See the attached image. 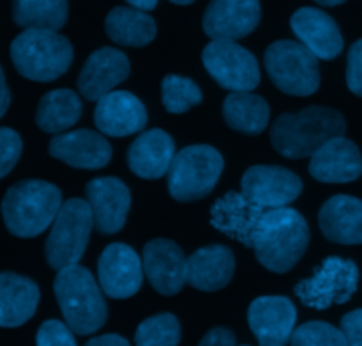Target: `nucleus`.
Instances as JSON below:
<instances>
[{"label": "nucleus", "instance_id": "72a5a7b5", "mask_svg": "<svg viewBox=\"0 0 362 346\" xmlns=\"http://www.w3.org/2000/svg\"><path fill=\"white\" fill-rule=\"evenodd\" d=\"M22 155V137L11 128H0V180L8 176Z\"/></svg>", "mask_w": 362, "mask_h": 346}, {"label": "nucleus", "instance_id": "9b49d317", "mask_svg": "<svg viewBox=\"0 0 362 346\" xmlns=\"http://www.w3.org/2000/svg\"><path fill=\"white\" fill-rule=\"evenodd\" d=\"M300 192V178L279 166H254L242 176V194L264 209L286 208Z\"/></svg>", "mask_w": 362, "mask_h": 346}, {"label": "nucleus", "instance_id": "4be33fe9", "mask_svg": "<svg viewBox=\"0 0 362 346\" xmlns=\"http://www.w3.org/2000/svg\"><path fill=\"white\" fill-rule=\"evenodd\" d=\"M309 173L322 183H350L362 174L361 151L348 139H332L311 156Z\"/></svg>", "mask_w": 362, "mask_h": 346}, {"label": "nucleus", "instance_id": "6ab92c4d", "mask_svg": "<svg viewBox=\"0 0 362 346\" xmlns=\"http://www.w3.org/2000/svg\"><path fill=\"white\" fill-rule=\"evenodd\" d=\"M290 25L298 43L316 59L332 61L343 50V36L332 16L318 8H300L291 15Z\"/></svg>", "mask_w": 362, "mask_h": 346}, {"label": "nucleus", "instance_id": "4c0bfd02", "mask_svg": "<svg viewBox=\"0 0 362 346\" xmlns=\"http://www.w3.org/2000/svg\"><path fill=\"white\" fill-rule=\"evenodd\" d=\"M235 342H236L235 334H233L229 328L217 327V328H211V330L201 339L199 346H236Z\"/></svg>", "mask_w": 362, "mask_h": 346}, {"label": "nucleus", "instance_id": "39448f33", "mask_svg": "<svg viewBox=\"0 0 362 346\" xmlns=\"http://www.w3.org/2000/svg\"><path fill=\"white\" fill-rule=\"evenodd\" d=\"M11 61L16 71L34 82H54L73 62V47L55 30L25 29L13 40Z\"/></svg>", "mask_w": 362, "mask_h": 346}, {"label": "nucleus", "instance_id": "9d476101", "mask_svg": "<svg viewBox=\"0 0 362 346\" xmlns=\"http://www.w3.org/2000/svg\"><path fill=\"white\" fill-rule=\"evenodd\" d=\"M203 64L211 79L231 93H252L259 86L256 57L236 41H210L203 50Z\"/></svg>", "mask_w": 362, "mask_h": 346}, {"label": "nucleus", "instance_id": "a19ab883", "mask_svg": "<svg viewBox=\"0 0 362 346\" xmlns=\"http://www.w3.org/2000/svg\"><path fill=\"white\" fill-rule=\"evenodd\" d=\"M128 6L134 9H139V11H153V9L156 8V4H158V0H127Z\"/></svg>", "mask_w": 362, "mask_h": 346}, {"label": "nucleus", "instance_id": "dca6fc26", "mask_svg": "<svg viewBox=\"0 0 362 346\" xmlns=\"http://www.w3.org/2000/svg\"><path fill=\"white\" fill-rule=\"evenodd\" d=\"M95 227L102 235H114L127 222L132 195L127 185L112 176L96 178L86 187Z\"/></svg>", "mask_w": 362, "mask_h": 346}, {"label": "nucleus", "instance_id": "c85d7f7f", "mask_svg": "<svg viewBox=\"0 0 362 346\" xmlns=\"http://www.w3.org/2000/svg\"><path fill=\"white\" fill-rule=\"evenodd\" d=\"M222 115L233 130L245 135H259L268 127L270 107L254 93H231L224 100Z\"/></svg>", "mask_w": 362, "mask_h": 346}, {"label": "nucleus", "instance_id": "aec40b11", "mask_svg": "<svg viewBox=\"0 0 362 346\" xmlns=\"http://www.w3.org/2000/svg\"><path fill=\"white\" fill-rule=\"evenodd\" d=\"M48 151L75 169H102L112 158L110 142L93 130H73L55 135Z\"/></svg>", "mask_w": 362, "mask_h": 346}, {"label": "nucleus", "instance_id": "1a4fd4ad", "mask_svg": "<svg viewBox=\"0 0 362 346\" xmlns=\"http://www.w3.org/2000/svg\"><path fill=\"white\" fill-rule=\"evenodd\" d=\"M358 268L354 261L343 258H327L316 268L311 279H304L295 286V293L304 306L313 309H327L344 304L357 292Z\"/></svg>", "mask_w": 362, "mask_h": 346}, {"label": "nucleus", "instance_id": "37998d69", "mask_svg": "<svg viewBox=\"0 0 362 346\" xmlns=\"http://www.w3.org/2000/svg\"><path fill=\"white\" fill-rule=\"evenodd\" d=\"M169 2H173V4H177V6H189L192 4L194 0H169Z\"/></svg>", "mask_w": 362, "mask_h": 346}, {"label": "nucleus", "instance_id": "5701e85b", "mask_svg": "<svg viewBox=\"0 0 362 346\" xmlns=\"http://www.w3.org/2000/svg\"><path fill=\"white\" fill-rule=\"evenodd\" d=\"M176 155L173 137L163 130H146L128 148V167L144 180H158L169 173Z\"/></svg>", "mask_w": 362, "mask_h": 346}, {"label": "nucleus", "instance_id": "f03ea898", "mask_svg": "<svg viewBox=\"0 0 362 346\" xmlns=\"http://www.w3.org/2000/svg\"><path fill=\"white\" fill-rule=\"evenodd\" d=\"M346 121L329 107L304 108L297 114L279 115L270 128L272 146L286 158H308L323 144L336 137H344Z\"/></svg>", "mask_w": 362, "mask_h": 346}, {"label": "nucleus", "instance_id": "423d86ee", "mask_svg": "<svg viewBox=\"0 0 362 346\" xmlns=\"http://www.w3.org/2000/svg\"><path fill=\"white\" fill-rule=\"evenodd\" d=\"M224 171V158L206 144L187 146L174 155L167 173L169 194L176 201L192 202L206 197Z\"/></svg>", "mask_w": 362, "mask_h": 346}, {"label": "nucleus", "instance_id": "f8f14e48", "mask_svg": "<svg viewBox=\"0 0 362 346\" xmlns=\"http://www.w3.org/2000/svg\"><path fill=\"white\" fill-rule=\"evenodd\" d=\"M259 20V0H210L203 29L211 41H238L249 36Z\"/></svg>", "mask_w": 362, "mask_h": 346}, {"label": "nucleus", "instance_id": "79ce46f5", "mask_svg": "<svg viewBox=\"0 0 362 346\" xmlns=\"http://www.w3.org/2000/svg\"><path fill=\"white\" fill-rule=\"evenodd\" d=\"M316 4L323 6V8H334V6H339L343 4V2H346V0H315Z\"/></svg>", "mask_w": 362, "mask_h": 346}, {"label": "nucleus", "instance_id": "e433bc0d", "mask_svg": "<svg viewBox=\"0 0 362 346\" xmlns=\"http://www.w3.org/2000/svg\"><path fill=\"white\" fill-rule=\"evenodd\" d=\"M341 332L348 346H362V309H355L341 318Z\"/></svg>", "mask_w": 362, "mask_h": 346}, {"label": "nucleus", "instance_id": "f3484780", "mask_svg": "<svg viewBox=\"0 0 362 346\" xmlns=\"http://www.w3.org/2000/svg\"><path fill=\"white\" fill-rule=\"evenodd\" d=\"M130 75V61L117 48L102 47L87 57L80 69L78 86L80 94L89 101L102 100L105 94L112 93L114 87Z\"/></svg>", "mask_w": 362, "mask_h": 346}, {"label": "nucleus", "instance_id": "393cba45", "mask_svg": "<svg viewBox=\"0 0 362 346\" xmlns=\"http://www.w3.org/2000/svg\"><path fill=\"white\" fill-rule=\"evenodd\" d=\"M235 275V254L226 246H208L187 258V282L201 292H217Z\"/></svg>", "mask_w": 362, "mask_h": 346}, {"label": "nucleus", "instance_id": "412c9836", "mask_svg": "<svg viewBox=\"0 0 362 346\" xmlns=\"http://www.w3.org/2000/svg\"><path fill=\"white\" fill-rule=\"evenodd\" d=\"M263 213L264 208L250 201L245 194L229 192L215 202L210 220L215 229L252 249V235Z\"/></svg>", "mask_w": 362, "mask_h": 346}, {"label": "nucleus", "instance_id": "473e14b6", "mask_svg": "<svg viewBox=\"0 0 362 346\" xmlns=\"http://www.w3.org/2000/svg\"><path fill=\"white\" fill-rule=\"evenodd\" d=\"M290 346H348L341 328L325 321H308L295 328Z\"/></svg>", "mask_w": 362, "mask_h": 346}, {"label": "nucleus", "instance_id": "7c9ffc66", "mask_svg": "<svg viewBox=\"0 0 362 346\" xmlns=\"http://www.w3.org/2000/svg\"><path fill=\"white\" fill-rule=\"evenodd\" d=\"M180 339V321L170 313L148 318L135 332V346H177Z\"/></svg>", "mask_w": 362, "mask_h": 346}, {"label": "nucleus", "instance_id": "f257e3e1", "mask_svg": "<svg viewBox=\"0 0 362 346\" xmlns=\"http://www.w3.org/2000/svg\"><path fill=\"white\" fill-rule=\"evenodd\" d=\"M309 246V226L293 208L267 209L252 235L257 261L276 274L290 272Z\"/></svg>", "mask_w": 362, "mask_h": 346}, {"label": "nucleus", "instance_id": "2f4dec72", "mask_svg": "<svg viewBox=\"0 0 362 346\" xmlns=\"http://www.w3.org/2000/svg\"><path fill=\"white\" fill-rule=\"evenodd\" d=\"M203 101V93L194 80L167 75L162 80V103L170 114H183Z\"/></svg>", "mask_w": 362, "mask_h": 346}, {"label": "nucleus", "instance_id": "a211bd4d", "mask_svg": "<svg viewBox=\"0 0 362 346\" xmlns=\"http://www.w3.org/2000/svg\"><path fill=\"white\" fill-rule=\"evenodd\" d=\"M95 125L109 137L139 134L148 125V112L142 101L128 91H112L96 101Z\"/></svg>", "mask_w": 362, "mask_h": 346}, {"label": "nucleus", "instance_id": "7ed1b4c3", "mask_svg": "<svg viewBox=\"0 0 362 346\" xmlns=\"http://www.w3.org/2000/svg\"><path fill=\"white\" fill-rule=\"evenodd\" d=\"M54 293L73 334L89 335L105 325L109 313L105 296L95 275L86 267L73 265L57 270Z\"/></svg>", "mask_w": 362, "mask_h": 346}, {"label": "nucleus", "instance_id": "0eeeda50", "mask_svg": "<svg viewBox=\"0 0 362 346\" xmlns=\"http://www.w3.org/2000/svg\"><path fill=\"white\" fill-rule=\"evenodd\" d=\"M93 227L95 220L86 199L71 197L62 202L45 243L48 265L54 270L78 265L87 249Z\"/></svg>", "mask_w": 362, "mask_h": 346}, {"label": "nucleus", "instance_id": "ddd939ff", "mask_svg": "<svg viewBox=\"0 0 362 346\" xmlns=\"http://www.w3.org/2000/svg\"><path fill=\"white\" fill-rule=\"evenodd\" d=\"M142 260L127 243H110L98 260V284L110 299H130L142 286Z\"/></svg>", "mask_w": 362, "mask_h": 346}, {"label": "nucleus", "instance_id": "f704fd0d", "mask_svg": "<svg viewBox=\"0 0 362 346\" xmlns=\"http://www.w3.org/2000/svg\"><path fill=\"white\" fill-rule=\"evenodd\" d=\"M36 346H76L71 328L59 320H48L36 334Z\"/></svg>", "mask_w": 362, "mask_h": 346}, {"label": "nucleus", "instance_id": "ea45409f", "mask_svg": "<svg viewBox=\"0 0 362 346\" xmlns=\"http://www.w3.org/2000/svg\"><path fill=\"white\" fill-rule=\"evenodd\" d=\"M9 105H11V93H9L4 71H2V66H0V117L8 112Z\"/></svg>", "mask_w": 362, "mask_h": 346}, {"label": "nucleus", "instance_id": "bb28decb", "mask_svg": "<svg viewBox=\"0 0 362 346\" xmlns=\"http://www.w3.org/2000/svg\"><path fill=\"white\" fill-rule=\"evenodd\" d=\"M82 100L71 89H55L45 94L36 110V125L47 134H64L82 117Z\"/></svg>", "mask_w": 362, "mask_h": 346}, {"label": "nucleus", "instance_id": "cd10ccee", "mask_svg": "<svg viewBox=\"0 0 362 346\" xmlns=\"http://www.w3.org/2000/svg\"><path fill=\"white\" fill-rule=\"evenodd\" d=\"M105 33L121 47H146L155 40L156 23L148 13L119 6L107 15Z\"/></svg>", "mask_w": 362, "mask_h": 346}, {"label": "nucleus", "instance_id": "2eb2a0df", "mask_svg": "<svg viewBox=\"0 0 362 346\" xmlns=\"http://www.w3.org/2000/svg\"><path fill=\"white\" fill-rule=\"evenodd\" d=\"M142 270L160 295L173 296L187 282V258L173 240L155 238L142 250Z\"/></svg>", "mask_w": 362, "mask_h": 346}, {"label": "nucleus", "instance_id": "20e7f679", "mask_svg": "<svg viewBox=\"0 0 362 346\" xmlns=\"http://www.w3.org/2000/svg\"><path fill=\"white\" fill-rule=\"evenodd\" d=\"M61 206L62 194L55 185L41 180H25L6 192L2 217L11 235L34 238L54 224Z\"/></svg>", "mask_w": 362, "mask_h": 346}, {"label": "nucleus", "instance_id": "c756f323", "mask_svg": "<svg viewBox=\"0 0 362 346\" xmlns=\"http://www.w3.org/2000/svg\"><path fill=\"white\" fill-rule=\"evenodd\" d=\"M13 20L25 29L55 30L66 25L68 0H13Z\"/></svg>", "mask_w": 362, "mask_h": 346}, {"label": "nucleus", "instance_id": "4468645a", "mask_svg": "<svg viewBox=\"0 0 362 346\" xmlns=\"http://www.w3.org/2000/svg\"><path fill=\"white\" fill-rule=\"evenodd\" d=\"M247 320L259 346H286L295 332L297 309L286 296H259L249 306Z\"/></svg>", "mask_w": 362, "mask_h": 346}, {"label": "nucleus", "instance_id": "58836bf2", "mask_svg": "<svg viewBox=\"0 0 362 346\" xmlns=\"http://www.w3.org/2000/svg\"><path fill=\"white\" fill-rule=\"evenodd\" d=\"M86 346H130V342L117 334H105L89 339Z\"/></svg>", "mask_w": 362, "mask_h": 346}, {"label": "nucleus", "instance_id": "a878e982", "mask_svg": "<svg viewBox=\"0 0 362 346\" xmlns=\"http://www.w3.org/2000/svg\"><path fill=\"white\" fill-rule=\"evenodd\" d=\"M40 288L29 277L2 272L0 274V327H22L36 313Z\"/></svg>", "mask_w": 362, "mask_h": 346}, {"label": "nucleus", "instance_id": "c9c22d12", "mask_svg": "<svg viewBox=\"0 0 362 346\" xmlns=\"http://www.w3.org/2000/svg\"><path fill=\"white\" fill-rule=\"evenodd\" d=\"M346 86L351 93L362 98V40L355 41L348 50Z\"/></svg>", "mask_w": 362, "mask_h": 346}, {"label": "nucleus", "instance_id": "6e6552de", "mask_svg": "<svg viewBox=\"0 0 362 346\" xmlns=\"http://www.w3.org/2000/svg\"><path fill=\"white\" fill-rule=\"evenodd\" d=\"M264 68L274 86L291 96H311L320 87L318 59L298 41L272 43L264 52Z\"/></svg>", "mask_w": 362, "mask_h": 346}, {"label": "nucleus", "instance_id": "b1692460", "mask_svg": "<svg viewBox=\"0 0 362 346\" xmlns=\"http://www.w3.org/2000/svg\"><path fill=\"white\" fill-rule=\"evenodd\" d=\"M318 224L330 242L358 246L362 243V201L351 195H334L320 208Z\"/></svg>", "mask_w": 362, "mask_h": 346}]
</instances>
